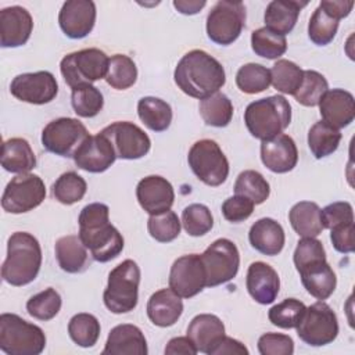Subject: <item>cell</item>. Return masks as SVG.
Instances as JSON below:
<instances>
[{"label": "cell", "mask_w": 355, "mask_h": 355, "mask_svg": "<svg viewBox=\"0 0 355 355\" xmlns=\"http://www.w3.org/2000/svg\"><path fill=\"white\" fill-rule=\"evenodd\" d=\"M79 237L97 262H108L123 250V237L110 222V208L103 202H92L82 208Z\"/></svg>", "instance_id": "cell-1"}, {"label": "cell", "mask_w": 355, "mask_h": 355, "mask_svg": "<svg viewBox=\"0 0 355 355\" xmlns=\"http://www.w3.org/2000/svg\"><path fill=\"white\" fill-rule=\"evenodd\" d=\"M173 79L187 96L202 100L225 85L226 73L222 64L204 50H191L178 62Z\"/></svg>", "instance_id": "cell-2"}, {"label": "cell", "mask_w": 355, "mask_h": 355, "mask_svg": "<svg viewBox=\"0 0 355 355\" xmlns=\"http://www.w3.org/2000/svg\"><path fill=\"white\" fill-rule=\"evenodd\" d=\"M42 266V248L35 236L28 232H15L7 241V257L1 265V277L6 283L21 287L32 283Z\"/></svg>", "instance_id": "cell-3"}, {"label": "cell", "mask_w": 355, "mask_h": 355, "mask_svg": "<svg viewBox=\"0 0 355 355\" xmlns=\"http://www.w3.org/2000/svg\"><path fill=\"white\" fill-rule=\"evenodd\" d=\"M290 121L291 105L282 94L255 100L244 111V122L248 132L262 141L283 133Z\"/></svg>", "instance_id": "cell-4"}, {"label": "cell", "mask_w": 355, "mask_h": 355, "mask_svg": "<svg viewBox=\"0 0 355 355\" xmlns=\"http://www.w3.org/2000/svg\"><path fill=\"white\" fill-rule=\"evenodd\" d=\"M140 268L133 259H125L108 275V283L103 294L104 305L112 313L133 311L139 300Z\"/></svg>", "instance_id": "cell-5"}, {"label": "cell", "mask_w": 355, "mask_h": 355, "mask_svg": "<svg viewBox=\"0 0 355 355\" xmlns=\"http://www.w3.org/2000/svg\"><path fill=\"white\" fill-rule=\"evenodd\" d=\"M46 347L43 330L15 313L0 315V349L8 355H39Z\"/></svg>", "instance_id": "cell-6"}, {"label": "cell", "mask_w": 355, "mask_h": 355, "mask_svg": "<svg viewBox=\"0 0 355 355\" xmlns=\"http://www.w3.org/2000/svg\"><path fill=\"white\" fill-rule=\"evenodd\" d=\"M110 57L100 49H83L67 54L60 62V71L65 83L73 89L80 85L105 79Z\"/></svg>", "instance_id": "cell-7"}, {"label": "cell", "mask_w": 355, "mask_h": 355, "mask_svg": "<svg viewBox=\"0 0 355 355\" xmlns=\"http://www.w3.org/2000/svg\"><path fill=\"white\" fill-rule=\"evenodd\" d=\"M187 162L197 179L207 186H220L229 176V161L215 140L196 141L189 150Z\"/></svg>", "instance_id": "cell-8"}, {"label": "cell", "mask_w": 355, "mask_h": 355, "mask_svg": "<svg viewBox=\"0 0 355 355\" xmlns=\"http://www.w3.org/2000/svg\"><path fill=\"white\" fill-rule=\"evenodd\" d=\"M245 25V6L241 1L219 0L207 17V35L220 46L236 42Z\"/></svg>", "instance_id": "cell-9"}, {"label": "cell", "mask_w": 355, "mask_h": 355, "mask_svg": "<svg viewBox=\"0 0 355 355\" xmlns=\"http://www.w3.org/2000/svg\"><path fill=\"white\" fill-rule=\"evenodd\" d=\"M298 337L308 345L322 347L333 343L338 334L336 312L324 301L308 306L297 324Z\"/></svg>", "instance_id": "cell-10"}, {"label": "cell", "mask_w": 355, "mask_h": 355, "mask_svg": "<svg viewBox=\"0 0 355 355\" xmlns=\"http://www.w3.org/2000/svg\"><path fill=\"white\" fill-rule=\"evenodd\" d=\"M89 137L86 126L75 118H57L49 122L42 132L43 147L55 155L73 158L76 150Z\"/></svg>", "instance_id": "cell-11"}, {"label": "cell", "mask_w": 355, "mask_h": 355, "mask_svg": "<svg viewBox=\"0 0 355 355\" xmlns=\"http://www.w3.org/2000/svg\"><path fill=\"white\" fill-rule=\"evenodd\" d=\"M207 275V287H215L236 277L240 266L237 245L229 239L215 240L201 255Z\"/></svg>", "instance_id": "cell-12"}, {"label": "cell", "mask_w": 355, "mask_h": 355, "mask_svg": "<svg viewBox=\"0 0 355 355\" xmlns=\"http://www.w3.org/2000/svg\"><path fill=\"white\" fill-rule=\"evenodd\" d=\"M46 198L44 182L33 173L12 178L1 196V207L8 214H24L39 207Z\"/></svg>", "instance_id": "cell-13"}, {"label": "cell", "mask_w": 355, "mask_h": 355, "mask_svg": "<svg viewBox=\"0 0 355 355\" xmlns=\"http://www.w3.org/2000/svg\"><path fill=\"white\" fill-rule=\"evenodd\" d=\"M105 135L121 159H139L147 155L151 148L148 135L136 123L129 121H118L101 130Z\"/></svg>", "instance_id": "cell-14"}, {"label": "cell", "mask_w": 355, "mask_h": 355, "mask_svg": "<svg viewBox=\"0 0 355 355\" xmlns=\"http://www.w3.org/2000/svg\"><path fill=\"white\" fill-rule=\"evenodd\" d=\"M207 287V275L200 254L182 255L171 266L169 288L182 298H191Z\"/></svg>", "instance_id": "cell-15"}, {"label": "cell", "mask_w": 355, "mask_h": 355, "mask_svg": "<svg viewBox=\"0 0 355 355\" xmlns=\"http://www.w3.org/2000/svg\"><path fill=\"white\" fill-rule=\"evenodd\" d=\"M10 92L19 101L42 105L55 98L58 83L49 71L26 72L17 75L11 80Z\"/></svg>", "instance_id": "cell-16"}, {"label": "cell", "mask_w": 355, "mask_h": 355, "mask_svg": "<svg viewBox=\"0 0 355 355\" xmlns=\"http://www.w3.org/2000/svg\"><path fill=\"white\" fill-rule=\"evenodd\" d=\"M115 159V150L110 139L101 132L97 135H89L73 155L75 165L90 173H101L107 171Z\"/></svg>", "instance_id": "cell-17"}, {"label": "cell", "mask_w": 355, "mask_h": 355, "mask_svg": "<svg viewBox=\"0 0 355 355\" xmlns=\"http://www.w3.org/2000/svg\"><path fill=\"white\" fill-rule=\"evenodd\" d=\"M96 4L92 0H68L58 14V24L65 36L83 39L94 28Z\"/></svg>", "instance_id": "cell-18"}, {"label": "cell", "mask_w": 355, "mask_h": 355, "mask_svg": "<svg viewBox=\"0 0 355 355\" xmlns=\"http://www.w3.org/2000/svg\"><path fill=\"white\" fill-rule=\"evenodd\" d=\"M136 197L140 207L150 215L171 209L175 201L172 184L159 175L143 178L136 186Z\"/></svg>", "instance_id": "cell-19"}, {"label": "cell", "mask_w": 355, "mask_h": 355, "mask_svg": "<svg viewBox=\"0 0 355 355\" xmlns=\"http://www.w3.org/2000/svg\"><path fill=\"white\" fill-rule=\"evenodd\" d=\"M33 19L29 11L21 6L6 7L0 11V44L1 47H19L32 33Z\"/></svg>", "instance_id": "cell-20"}, {"label": "cell", "mask_w": 355, "mask_h": 355, "mask_svg": "<svg viewBox=\"0 0 355 355\" xmlns=\"http://www.w3.org/2000/svg\"><path fill=\"white\" fill-rule=\"evenodd\" d=\"M261 161L275 173H286L295 168L298 150L295 141L288 135L280 133L273 139L261 143Z\"/></svg>", "instance_id": "cell-21"}, {"label": "cell", "mask_w": 355, "mask_h": 355, "mask_svg": "<svg viewBox=\"0 0 355 355\" xmlns=\"http://www.w3.org/2000/svg\"><path fill=\"white\" fill-rule=\"evenodd\" d=\"M245 286L248 294L258 304H272L280 290V279L277 272L262 261L252 262L248 266L245 276Z\"/></svg>", "instance_id": "cell-22"}, {"label": "cell", "mask_w": 355, "mask_h": 355, "mask_svg": "<svg viewBox=\"0 0 355 355\" xmlns=\"http://www.w3.org/2000/svg\"><path fill=\"white\" fill-rule=\"evenodd\" d=\"M318 105L322 121L337 129L348 126L355 118V100L348 90L330 89Z\"/></svg>", "instance_id": "cell-23"}, {"label": "cell", "mask_w": 355, "mask_h": 355, "mask_svg": "<svg viewBox=\"0 0 355 355\" xmlns=\"http://www.w3.org/2000/svg\"><path fill=\"white\" fill-rule=\"evenodd\" d=\"M147 341L143 331L129 323L112 327L103 349V355H147Z\"/></svg>", "instance_id": "cell-24"}, {"label": "cell", "mask_w": 355, "mask_h": 355, "mask_svg": "<svg viewBox=\"0 0 355 355\" xmlns=\"http://www.w3.org/2000/svg\"><path fill=\"white\" fill-rule=\"evenodd\" d=\"M183 302L172 288L155 291L147 302V316L158 327L173 326L182 316Z\"/></svg>", "instance_id": "cell-25"}, {"label": "cell", "mask_w": 355, "mask_h": 355, "mask_svg": "<svg viewBox=\"0 0 355 355\" xmlns=\"http://www.w3.org/2000/svg\"><path fill=\"white\" fill-rule=\"evenodd\" d=\"M250 244L263 255H277L286 241V234L279 222L272 218L258 219L248 232Z\"/></svg>", "instance_id": "cell-26"}, {"label": "cell", "mask_w": 355, "mask_h": 355, "mask_svg": "<svg viewBox=\"0 0 355 355\" xmlns=\"http://www.w3.org/2000/svg\"><path fill=\"white\" fill-rule=\"evenodd\" d=\"M305 290L316 300H327L336 290L337 277L327 261L308 265L298 270Z\"/></svg>", "instance_id": "cell-27"}, {"label": "cell", "mask_w": 355, "mask_h": 355, "mask_svg": "<svg viewBox=\"0 0 355 355\" xmlns=\"http://www.w3.org/2000/svg\"><path fill=\"white\" fill-rule=\"evenodd\" d=\"M308 1L300 0H273L266 6L265 10V26L270 31L286 36L290 33L298 19L301 8H304Z\"/></svg>", "instance_id": "cell-28"}, {"label": "cell", "mask_w": 355, "mask_h": 355, "mask_svg": "<svg viewBox=\"0 0 355 355\" xmlns=\"http://www.w3.org/2000/svg\"><path fill=\"white\" fill-rule=\"evenodd\" d=\"M60 268L67 273H80L89 266V252L76 234L62 236L54 245Z\"/></svg>", "instance_id": "cell-29"}, {"label": "cell", "mask_w": 355, "mask_h": 355, "mask_svg": "<svg viewBox=\"0 0 355 355\" xmlns=\"http://www.w3.org/2000/svg\"><path fill=\"white\" fill-rule=\"evenodd\" d=\"M225 336V324L211 313H200L194 316L187 327V337L194 343L198 352L208 354L211 347Z\"/></svg>", "instance_id": "cell-30"}, {"label": "cell", "mask_w": 355, "mask_h": 355, "mask_svg": "<svg viewBox=\"0 0 355 355\" xmlns=\"http://www.w3.org/2000/svg\"><path fill=\"white\" fill-rule=\"evenodd\" d=\"M1 166L11 173H29L36 166L31 144L22 137H11L1 146Z\"/></svg>", "instance_id": "cell-31"}, {"label": "cell", "mask_w": 355, "mask_h": 355, "mask_svg": "<svg viewBox=\"0 0 355 355\" xmlns=\"http://www.w3.org/2000/svg\"><path fill=\"white\" fill-rule=\"evenodd\" d=\"M320 208L312 201H300L288 212V220L294 232L301 237H318L323 227Z\"/></svg>", "instance_id": "cell-32"}, {"label": "cell", "mask_w": 355, "mask_h": 355, "mask_svg": "<svg viewBox=\"0 0 355 355\" xmlns=\"http://www.w3.org/2000/svg\"><path fill=\"white\" fill-rule=\"evenodd\" d=\"M137 114L140 121L154 132H164L172 122V108L162 98L147 96L137 103Z\"/></svg>", "instance_id": "cell-33"}, {"label": "cell", "mask_w": 355, "mask_h": 355, "mask_svg": "<svg viewBox=\"0 0 355 355\" xmlns=\"http://www.w3.org/2000/svg\"><path fill=\"white\" fill-rule=\"evenodd\" d=\"M341 141L340 129L319 121L313 123L308 132V147L316 159L333 154Z\"/></svg>", "instance_id": "cell-34"}, {"label": "cell", "mask_w": 355, "mask_h": 355, "mask_svg": "<svg viewBox=\"0 0 355 355\" xmlns=\"http://www.w3.org/2000/svg\"><path fill=\"white\" fill-rule=\"evenodd\" d=\"M200 115L208 126L225 128L233 118V104L230 98L216 92L200 101Z\"/></svg>", "instance_id": "cell-35"}, {"label": "cell", "mask_w": 355, "mask_h": 355, "mask_svg": "<svg viewBox=\"0 0 355 355\" xmlns=\"http://www.w3.org/2000/svg\"><path fill=\"white\" fill-rule=\"evenodd\" d=\"M304 79V71L290 60H277L270 69V83L283 94H295Z\"/></svg>", "instance_id": "cell-36"}, {"label": "cell", "mask_w": 355, "mask_h": 355, "mask_svg": "<svg viewBox=\"0 0 355 355\" xmlns=\"http://www.w3.org/2000/svg\"><path fill=\"white\" fill-rule=\"evenodd\" d=\"M100 330L101 327L98 319L94 315L86 312L73 315L68 323V333L71 340L82 348L93 347L100 337Z\"/></svg>", "instance_id": "cell-37"}, {"label": "cell", "mask_w": 355, "mask_h": 355, "mask_svg": "<svg viewBox=\"0 0 355 355\" xmlns=\"http://www.w3.org/2000/svg\"><path fill=\"white\" fill-rule=\"evenodd\" d=\"M234 193L251 200L255 205L262 204L270 194V186L268 180L257 171H243L234 183Z\"/></svg>", "instance_id": "cell-38"}, {"label": "cell", "mask_w": 355, "mask_h": 355, "mask_svg": "<svg viewBox=\"0 0 355 355\" xmlns=\"http://www.w3.org/2000/svg\"><path fill=\"white\" fill-rule=\"evenodd\" d=\"M251 47L257 55L268 60H276L286 53L287 40L286 36L263 26L251 33Z\"/></svg>", "instance_id": "cell-39"}, {"label": "cell", "mask_w": 355, "mask_h": 355, "mask_svg": "<svg viewBox=\"0 0 355 355\" xmlns=\"http://www.w3.org/2000/svg\"><path fill=\"white\" fill-rule=\"evenodd\" d=\"M137 68L135 61L125 54H114L110 58L105 82L116 89L126 90L136 83Z\"/></svg>", "instance_id": "cell-40"}, {"label": "cell", "mask_w": 355, "mask_h": 355, "mask_svg": "<svg viewBox=\"0 0 355 355\" xmlns=\"http://www.w3.org/2000/svg\"><path fill=\"white\" fill-rule=\"evenodd\" d=\"M71 104L76 115L82 118L96 116L104 105L103 93L92 83L80 85L72 89Z\"/></svg>", "instance_id": "cell-41"}, {"label": "cell", "mask_w": 355, "mask_h": 355, "mask_svg": "<svg viewBox=\"0 0 355 355\" xmlns=\"http://www.w3.org/2000/svg\"><path fill=\"white\" fill-rule=\"evenodd\" d=\"M87 190L86 180L73 171H68L57 178L53 184V197L64 204L72 205L80 201Z\"/></svg>", "instance_id": "cell-42"}, {"label": "cell", "mask_w": 355, "mask_h": 355, "mask_svg": "<svg viewBox=\"0 0 355 355\" xmlns=\"http://www.w3.org/2000/svg\"><path fill=\"white\" fill-rule=\"evenodd\" d=\"M236 85L247 94L265 92L270 86V69L255 62L244 64L236 73Z\"/></svg>", "instance_id": "cell-43"}, {"label": "cell", "mask_w": 355, "mask_h": 355, "mask_svg": "<svg viewBox=\"0 0 355 355\" xmlns=\"http://www.w3.org/2000/svg\"><path fill=\"white\" fill-rule=\"evenodd\" d=\"M61 295L53 287H49L35 295L26 302L28 313L37 320H51L61 309Z\"/></svg>", "instance_id": "cell-44"}, {"label": "cell", "mask_w": 355, "mask_h": 355, "mask_svg": "<svg viewBox=\"0 0 355 355\" xmlns=\"http://www.w3.org/2000/svg\"><path fill=\"white\" fill-rule=\"evenodd\" d=\"M329 90L326 78L313 69L304 71V79L300 89L295 92L294 98L305 107H315L319 104L323 94Z\"/></svg>", "instance_id": "cell-45"}, {"label": "cell", "mask_w": 355, "mask_h": 355, "mask_svg": "<svg viewBox=\"0 0 355 355\" xmlns=\"http://www.w3.org/2000/svg\"><path fill=\"white\" fill-rule=\"evenodd\" d=\"M305 309L306 306L302 301L297 298H286L269 309L268 318L272 324L280 329H295Z\"/></svg>", "instance_id": "cell-46"}, {"label": "cell", "mask_w": 355, "mask_h": 355, "mask_svg": "<svg viewBox=\"0 0 355 355\" xmlns=\"http://www.w3.org/2000/svg\"><path fill=\"white\" fill-rule=\"evenodd\" d=\"M338 31V21L324 12L323 8H318L311 15L308 24V36L316 46H326L333 42Z\"/></svg>", "instance_id": "cell-47"}, {"label": "cell", "mask_w": 355, "mask_h": 355, "mask_svg": "<svg viewBox=\"0 0 355 355\" xmlns=\"http://www.w3.org/2000/svg\"><path fill=\"white\" fill-rule=\"evenodd\" d=\"M182 225L187 234L200 237L212 229L214 218L207 205L190 204L182 212Z\"/></svg>", "instance_id": "cell-48"}, {"label": "cell", "mask_w": 355, "mask_h": 355, "mask_svg": "<svg viewBox=\"0 0 355 355\" xmlns=\"http://www.w3.org/2000/svg\"><path fill=\"white\" fill-rule=\"evenodd\" d=\"M147 230L154 240L159 243H171L180 233V220L173 211L168 209L157 215H150Z\"/></svg>", "instance_id": "cell-49"}, {"label": "cell", "mask_w": 355, "mask_h": 355, "mask_svg": "<svg viewBox=\"0 0 355 355\" xmlns=\"http://www.w3.org/2000/svg\"><path fill=\"white\" fill-rule=\"evenodd\" d=\"M293 259L297 270H301L308 265L326 261V251L316 237H302L297 243Z\"/></svg>", "instance_id": "cell-50"}, {"label": "cell", "mask_w": 355, "mask_h": 355, "mask_svg": "<svg viewBox=\"0 0 355 355\" xmlns=\"http://www.w3.org/2000/svg\"><path fill=\"white\" fill-rule=\"evenodd\" d=\"M322 223L324 229H333L341 225L354 223V209L347 201H336L326 205L322 211Z\"/></svg>", "instance_id": "cell-51"}, {"label": "cell", "mask_w": 355, "mask_h": 355, "mask_svg": "<svg viewBox=\"0 0 355 355\" xmlns=\"http://www.w3.org/2000/svg\"><path fill=\"white\" fill-rule=\"evenodd\" d=\"M258 351L261 355H291L294 341L287 334L265 333L258 338Z\"/></svg>", "instance_id": "cell-52"}, {"label": "cell", "mask_w": 355, "mask_h": 355, "mask_svg": "<svg viewBox=\"0 0 355 355\" xmlns=\"http://www.w3.org/2000/svg\"><path fill=\"white\" fill-rule=\"evenodd\" d=\"M254 202L243 196H233L223 201L222 214L226 220L239 223L248 219L254 211Z\"/></svg>", "instance_id": "cell-53"}, {"label": "cell", "mask_w": 355, "mask_h": 355, "mask_svg": "<svg viewBox=\"0 0 355 355\" xmlns=\"http://www.w3.org/2000/svg\"><path fill=\"white\" fill-rule=\"evenodd\" d=\"M355 225L347 223L330 229V240L336 251L341 254H349L355 248Z\"/></svg>", "instance_id": "cell-54"}, {"label": "cell", "mask_w": 355, "mask_h": 355, "mask_svg": "<svg viewBox=\"0 0 355 355\" xmlns=\"http://www.w3.org/2000/svg\"><path fill=\"white\" fill-rule=\"evenodd\" d=\"M208 355H248V349L239 340L225 334L211 347Z\"/></svg>", "instance_id": "cell-55"}, {"label": "cell", "mask_w": 355, "mask_h": 355, "mask_svg": "<svg viewBox=\"0 0 355 355\" xmlns=\"http://www.w3.org/2000/svg\"><path fill=\"white\" fill-rule=\"evenodd\" d=\"M319 7L324 10L326 14L340 21L349 15L354 7L352 0H323L319 3Z\"/></svg>", "instance_id": "cell-56"}, {"label": "cell", "mask_w": 355, "mask_h": 355, "mask_svg": "<svg viewBox=\"0 0 355 355\" xmlns=\"http://www.w3.org/2000/svg\"><path fill=\"white\" fill-rule=\"evenodd\" d=\"M164 352L166 355H196L198 351L194 345V343L186 336V337H173L168 341Z\"/></svg>", "instance_id": "cell-57"}, {"label": "cell", "mask_w": 355, "mask_h": 355, "mask_svg": "<svg viewBox=\"0 0 355 355\" xmlns=\"http://www.w3.org/2000/svg\"><path fill=\"white\" fill-rule=\"evenodd\" d=\"M205 0H175L173 7L184 15H194L205 7Z\"/></svg>", "instance_id": "cell-58"}]
</instances>
